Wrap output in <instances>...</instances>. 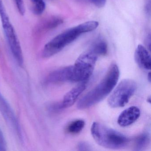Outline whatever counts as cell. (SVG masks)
Returning <instances> with one entry per match:
<instances>
[{
    "instance_id": "d6986e66",
    "label": "cell",
    "mask_w": 151,
    "mask_h": 151,
    "mask_svg": "<svg viewBox=\"0 0 151 151\" xmlns=\"http://www.w3.org/2000/svg\"><path fill=\"white\" fill-rule=\"evenodd\" d=\"M17 7L21 15H24L25 10L23 0H14Z\"/></svg>"
},
{
    "instance_id": "7402d4cb",
    "label": "cell",
    "mask_w": 151,
    "mask_h": 151,
    "mask_svg": "<svg viewBox=\"0 0 151 151\" xmlns=\"http://www.w3.org/2000/svg\"><path fill=\"white\" fill-rule=\"evenodd\" d=\"M150 36H151L150 35H148L146 40V45L149 51H150V47H151V37Z\"/></svg>"
},
{
    "instance_id": "2e32d148",
    "label": "cell",
    "mask_w": 151,
    "mask_h": 151,
    "mask_svg": "<svg viewBox=\"0 0 151 151\" xmlns=\"http://www.w3.org/2000/svg\"><path fill=\"white\" fill-rule=\"evenodd\" d=\"M63 23V20L59 17H54L47 22L45 24V28L47 29H52L56 28Z\"/></svg>"
},
{
    "instance_id": "9c48e42d",
    "label": "cell",
    "mask_w": 151,
    "mask_h": 151,
    "mask_svg": "<svg viewBox=\"0 0 151 151\" xmlns=\"http://www.w3.org/2000/svg\"><path fill=\"white\" fill-rule=\"evenodd\" d=\"M140 111L137 107L132 106L124 109L119 115L117 123L122 127H126L134 123L140 116Z\"/></svg>"
},
{
    "instance_id": "ba28073f",
    "label": "cell",
    "mask_w": 151,
    "mask_h": 151,
    "mask_svg": "<svg viewBox=\"0 0 151 151\" xmlns=\"http://www.w3.org/2000/svg\"><path fill=\"white\" fill-rule=\"evenodd\" d=\"M72 66L63 67L51 72L47 78L49 83H61L72 82Z\"/></svg>"
},
{
    "instance_id": "5b68a950",
    "label": "cell",
    "mask_w": 151,
    "mask_h": 151,
    "mask_svg": "<svg viewBox=\"0 0 151 151\" xmlns=\"http://www.w3.org/2000/svg\"><path fill=\"white\" fill-rule=\"evenodd\" d=\"M137 87V83L134 80H122L108 98L109 105L114 108L124 106L134 94Z\"/></svg>"
},
{
    "instance_id": "8992f818",
    "label": "cell",
    "mask_w": 151,
    "mask_h": 151,
    "mask_svg": "<svg viewBox=\"0 0 151 151\" xmlns=\"http://www.w3.org/2000/svg\"><path fill=\"white\" fill-rule=\"evenodd\" d=\"M2 25L14 58L20 66H22L24 63L22 51L14 27L10 22Z\"/></svg>"
},
{
    "instance_id": "8fae6325",
    "label": "cell",
    "mask_w": 151,
    "mask_h": 151,
    "mask_svg": "<svg viewBox=\"0 0 151 151\" xmlns=\"http://www.w3.org/2000/svg\"><path fill=\"white\" fill-rule=\"evenodd\" d=\"M136 63L141 68L150 70L151 67V56L147 49L142 45H139L135 52Z\"/></svg>"
},
{
    "instance_id": "7c38bea8",
    "label": "cell",
    "mask_w": 151,
    "mask_h": 151,
    "mask_svg": "<svg viewBox=\"0 0 151 151\" xmlns=\"http://www.w3.org/2000/svg\"><path fill=\"white\" fill-rule=\"evenodd\" d=\"M150 136L147 132L140 134L136 138L134 145L135 151H143L150 143Z\"/></svg>"
},
{
    "instance_id": "e0dca14e",
    "label": "cell",
    "mask_w": 151,
    "mask_h": 151,
    "mask_svg": "<svg viewBox=\"0 0 151 151\" xmlns=\"http://www.w3.org/2000/svg\"><path fill=\"white\" fill-rule=\"evenodd\" d=\"M0 18L2 24L10 22L2 0H0Z\"/></svg>"
},
{
    "instance_id": "44dd1931",
    "label": "cell",
    "mask_w": 151,
    "mask_h": 151,
    "mask_svg": "<svg viewBox=\"0 0 151 151\" xmlns=\"http://www.w3.org/2000/svg\"><path fill=\"white\" fill-rule=\"evenodd\" d=\"M78 148L79 151H91V146L85 142H81L78 145Z\"/></svg>"
},
{
    "instance_id": "ac0fdd59",
    "label": "cell",
    "mask_w": 151,
    "mask_h": 151,
    "mask_svg": "<svg viewBox=\"0 0 151 151\" xmlns=\"http://www.w3.org/2000/svg\"><path fill=\"white\" fill-rule=\"evenodd\" d=\"M80 1L84 2H89L93 4L97 7H103L106 4V0H78Z\"/></svg>"
},
{
    "instance_id": "6da1fadb",
    "label": "cell",
    "mask_w": 151,
    "mask_h": 151,
    "mask_svg": "<svg viewBox=\"0 0 151 151\" xmlns=\"http://www.w3.org/2000/svg\"><path fill=\"white\" fill-rule=\"evenodd\" d=\"M119 75L118 66L116 63H112L100 83L79 100L77 105L78 108L86 109L103 100L114 88Z\"/></svg>"
},
{
    "instance_id": "ffe728a7",
    "label": "cell",
    "mask_w": 151,
    "mask_h": 151,
    "mask_svg": "<svg viewBox=\"0 0 151 151\" xmlns=\"http://www.w3.org/2000/svg\"><path fill=\"white\" fill-rule=\"evenodd\" d=\"M7 145L3 132L0 128V151H6Z\"/></svg>"
},
{
    "instance_id": "3957f363",
    "label": "cell",
    "mask_w": 151,
    "mask_h": 151,
    "mask_svg": "<svg viewBox=\"0 0 151 151\" xmlns=\"http://www.w3.org/2000/svg\"><path fill=\"white\" fill-rule=\"evenodd\" d=\"M91 130L95 142L105 148L121 149L125 147L129 143V139L126 136L100 123L94 122Z\"/></svg>"
},
{
    "instance_id": "30bf717a",
    "label": "cell",
    "mask_w": 151,
    "mask_h": 151,
    "mask_svg": "<svg viewBox=\"0 0 151 151\" xmlns=\"http://www.w3.org/2000/svg\"><path fill=\"white\" fill-rule=\"evenodd\" d=\"M86 88V83L83 82L68 92L61 103L62 108H68L73 106Z\"/></svg>"
},
{
    "instance_id": "4fadbf2b",
    "label": "cell",
    "mask_w": 151,
    "mask_h": 151,
    "mask_svg": "<svg viewBox=\"0 0 151 151\" xmlns=\"http://www.w3.org/2000/svg\"><path fill=\"white\" fill-rule=\"evenodd\" d=\"M90 50L98 56L105 55L108 52L107 45L104 40H99L93 43Z\"/></svg>"
},
{
    "instance_id": "603a6c76",
    "label": "cell",
    "mask_w": 151,
    "mask_h": 151,
    "mask_svg": "<svg viewBox=\"0 0 151 151\" xmlns=\"http://www.w3.org/2000/svg\"><path fill=\"white\" fill-rule=\"evenodd\" d=\"M147 79L150 83L151 81V72H150L148 73V75H147Z\"/></svg>"
},
{
    "instance_id": "52a82bcc",
    "label": "cell",
    "mask_w": 151,
    "mask_h": 151,
    "mask_svg": "<svg viewBox=\"0 0 151 151\" xmlns=\"http://www.w3.org/2000/svg\"><path fill=\"white\" fill-rule=\"evenodd\" d=\"M0 112L11 129L20 139L22 138V130L15 114L8 102L0 93Z\"/></svg>"
},
{
    "instance_id": "277c9868",
    "label": "cell",
    "mask_w": 151,
    "mask_h": 151,
    "mask_svg": "<svg viewBox=\"0 0 151 151\" xmlns=\"http://www.w3.org/2000/svg\"><path fill=\"white\" fill-rule=\"evenodd\" d=\"M98 56L90 50L78 58L72 66V82H83L92 75Z\"/></svg>"
},
{
    "instance_id": "5bb4252c",
    "label": "cell",
    "mask_w": 151,
    "mask_h": 151,
    "mask_svg": "<svg viewBox=\"0 0 151 151\" xmlns=\"http://www.w3.org/2000/svg\"><path fill=\"white\" fill-rule=\"evenodd\" d=\"M85 125V122L81 119L73 121L68 126L67 130L71 134H77L82 131Z\"/></svg>"
},
{
    "instance_id": "9a60e30c",
    "label": "cell",
    "mask_w": 151,
    "mask_h": 151,
    "mask_svg": "<svg viewBox=\"0 0 151 151\" xmlns=\"http://www.w3.org/2000/svg\"><path fill=\"white\" fill-rule=\"evenodd\" d=\"M32 4V11L35 14L39 15L43 14L46 8L44 0H31Z\"/></svg>"
},
{
    "instance_id": "7a4b0ae2",
    "label": "cell",
    "mask_w": 151,
    "mask_h": 151,
    "mask_svg": "<svg viewBox=\"0 0 151 151\" xmlns=\"http://www.w3.org/2000/svg\"><path fill=\"white\" fill-rule=\"evenodd\" d=\"M99 25L98 22L90 21L66 30L46 44L42 56L45 58L53 56L74 42L80 35L94 30Z\"/></svg>"
}]
</instances>
